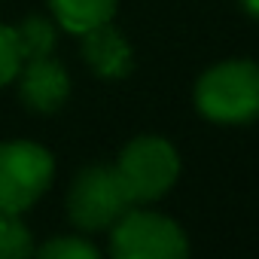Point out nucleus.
<instances>
[{
  "instance_id": "obj_1",
  "label": "nucleus",
  "mask_w": 259,
  "mask_h": 259,
  "mask_svg": "<svg viewBox=\"0 0 259 259\" xmlns=\"http://www.w3.org/2000/svg\"><path fill=\"white\" fill-rule=\"evenodd\" d=\"M195 104L210 122L241 125L259 116V67L253 61H223L195 85Z\"/></svg>"
},
{
  "instance_id": "obj_2",
  "label": "nucleus",
  "mask_w": 259,
  "mask_h": 259,
  "mask_svg": "<svg viewBox=\"0 0 259 259\" xmlns=\"http://www.w3.org/2000/svg\"><path fill=\"white\" fill-rule=\"evenodd\" d=\"M110 250L116 259H183L189 241L183 229L150 210H125L113 223Z\"/></svg>"
},
{
  "instance_id": "obj_3",
  "label": "nucleus",
  "mask_w": 259,
  "mask_h": 259,
  "mask_svg": "<svg viewBox=\"0 0 259 259\" xmlns=\"http://www.w3.org/2000/svg\"><path fill=\"white\" fill-rule=\"evenodd\" d=\"M52 156L28 141L0 144V213L28 210L52 183Z\"/></svg>"
},
{
  "instance_id": "obj_4",
  "label": "nucleus",
  "mask_w": 259,
  "mask_h": 259,
  "mask_svg": "<svg viewBox=\"0 0 259 259\" xmlns=\"http://www.w3.org/2000/svg\"><path fill=\"white\" fill-rule=\"evenodd\" d=\"M116 171L135 204L156 201L174 186L180 174V159L177 150L162 138H135L122 150Z\"/></svg>"
},
{
  "instance_id": "obj_5",
  "label": "nucleus",
  "mask_w": 259,
  "mask_h": 259,
  "mask_svg": "<svg viewBox=\"0 0 259 259\" xmlns=\"http://www.w3.org/2000/svg\"><path fill=\"white\" fill-rule=\"evenodd\" d=\"M132 195H128L122 177L116 168H85L67 195V210L70 220L85 229V232H98V229H110L125 210H132Z\"/></svg>"
},
{
  "instance_id": "obj_6",
  "label": "nucleus",
  "mask_w": 259,
  "mask_h": 259,
  "mask_svg": "<svg viewBox=\"0 0 259 259\" xmlns=\"http://www.w3.org/2000/svg\"><path fill=\"white\" fill-rule=\"evenodd\" d=\"M82 58L104 79H122L135 67L132 46L110 22H101V25L82 31Z\"/></svg>"
},
{
  "instance_id": "obj_7",
  "label": "nucleus",
  "mask_w": 259,
  "mask_h": 259,
  "mask_svg": "<svg viewBox=\"0 0 259 259\" xmlns=\"http://www.w3.org/2000/svg\"><path fill=\"white\" fill-rule=\"evenodd\" d=\"M22 64H25V70H22V101L34 113H55L70 95L67 70L58 61H52L49 55L46 58H31V61H22Z\"/></svg>"
},
{
  "instance_id": "obj_8",
  "label": "nucleus",
  "mask_w": 259,
  "mask_h": 259,
  "mask_svg": "<svg viewBox=\"0 0 259 259\" xmlns=\"http://www.w3.org/2000/svg\"><path fill=\"white\" fill-rule=\"evenodd\" d=\"M49 7L67 31L82 34V31L113 19L116 0H49Z\"/></svg>"
},
{
  "instance_id": "obj_9",
  "label": "nucleus",
  "mask_w": 259,
  "mask_h": 259,
  "mask_svg": "<svg viewBox=\"0 0 259 259\" xmlns=\"http://www.w3.org/2000/svg\"><path fill=\"white\" fill-rule=\"evenodd\" d=\"M16 43H19L22 61L46 58V55H52V49H55V28H52L46 19L31 16L25 25L16 28Z\"/></svg>"
},
{
  "instance_id": "obj_10",
  "label": "nucleus",
  "mask_w": 259,
  "mask_h": 259,
  "mask_svg": "<svg viewBox=\"0 0 259 259\" xmlns=\"http://www.w3.org/2000/svg\"><path fill=\"white\" fill-rule=\"evenodd\" d=\"M34 253V241L19 213H0V259H25Z\"/></svg>"
},
{
  "instance_id": "obj_11",
  "label": "nucleus",
  "mask_w": 259,
  "mask_h": 259,
  "mask_svg": "<svg viewBox=\"0 0 259 259\" xmlns=\"http://www.w3.org/2000/svg\"><path fill=\"white\" fill-rule=\"evenodd\" d=\"M43 259H98V250L82 238H55L40 247Z\"/></svg>"
},
{
  "instance_id": "obj_12",
  "label": "nucleus",
  "mask_w": 259,
  "mask_h": 259,
  "mask_svg": "<svg viewBox=\"0 0 259 259\" xmlns=\"http://www.w3.org/2000/svg\"><path fill=\"white\" fill-rule=\"evenodd\" d=\"M19 67H22V52L16 43V28L0 25V85L13 82Z\"/></svg>"
},
{
  "instance_id": "obj_13",
  "label": "nucleus",
  "mask_w": 259,
  "mask_h": 259,
  "mask_svg": "<svg viewBox=\"0 0 259 259\" xmlns=\"http://www.w3.org/2000/svg\"><path fill=\"white\" fill-rule=\"evenodd\" d=\"M241 7H244L253 19H259V0H241Z\"/></svg>"
}]
</instances>
